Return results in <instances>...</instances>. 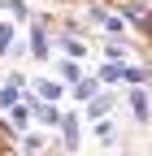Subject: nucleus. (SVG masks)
<instances>
[]
</instances>
